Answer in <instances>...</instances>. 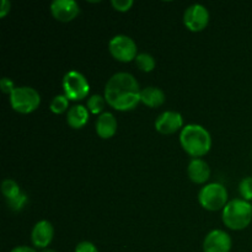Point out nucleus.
<instances>
[{"label":"nucleus","instance_id":"nucleus-1","mask_svg":"<svg viewBox=\"0 0 252 252\" xmlns=\"http://www.w3.org/2000/svg\"><path fill=\"white\" fill-rule=\"evenodd\" d=\"M140 91L139 84L132 74L120 71L107 80L103 96L115 110L129 111L140 102Z\"/></svg>","mask_w":252,"mask_h":252},{"label":"nucleus","instance_id":"nucleus-2","mask_svg":"<svg viewBox=\"0 0 252 252\" xmlns=\"http://www.w3.org/2000/svg\"><path fill=\"white\" fill-rule=\"evenodd\" d=\"M180 143L187 154L193 158H199L211 150L212 137L211 133L203 126L189 123L181 129Z\"/></svg>","mask_w":252,"mask_h":252},{"label":"nucleus","instance_id":"nucleus-3","mask_svg":"<svg viewBox=\"0 0 252 252\" xmlns=\"http://www.w3.org/2000/svg\"><path fill=\"white\" fill-rule=\"evenodd\" d=\"M223 223L233 230L248 228L252 220V206L243 198H234L223 208Z\"/></svg>","mask_w":252,"mask_h":252},{"label":"nucleus","instance_id":"nucleus-4","mask_svg":"<svg viewBox=\"0 0 252 252\" xmlns=\"http://www.w3.org/2000/svg\"><path fill=\"white\" fill-rule=\"evenodd\" d=\"M10 103L16 112L27 115L38 108L41 95L31 86H17L10 95Z\"/></svg>","mask_w":252,"mask_h":252},{"label":"nucleus","instance_id":"nucleus-5","mask_svg":"<svg viewBox=\"0 0 252 252\" xmlns=\"http://www.w3.org/2000/svg\"><path fill=\"white\" fill-rule=\"evenodd\" d=\"M198 202L207 211H219L228 203V191L218 182L207 184L199 189Z\"/></svg>","mask_w":252,"mask_h":252},{"label":"nucleus","instance_id":"nucleus-6","mask_svg":"<svg viewBox=\"0 0 252 252\" xmlns=\"http://www.w3.org/2000/svg\"><path fill=\"white\" fill-rule=\"evenodd\" d=\"M62 84H63L64 95L69 100H83L89 95V91H90V84L86 80L84 74L78 70L66 71L65 75L63 76Z\"/></svg>","mask_w":252,"mask_h":252},{"label":"nucleus","instance_id":"nucleus-7","mask_svg":"<svg viewBox=\"0 0 252 252\" xmlns=\"http://www.w3.org/2000/svg\"><path fill=\"white\" fill-rule=\"evenodd\" d=\"M111 56L120 62H132L137 58L138 48L134 39L127 34H116L108 42Z\"/></svg>","mask_w":252,"mask_h":252},{"label":"nucleus","instance_id":"nucleus-8","mask_svg":"<svg viewBox=\"0 0 252 252\" xmlns=\"http://www.w3.org/2000/svg\"><path fill=\"white\" fill-rule=\"evenodd\" d=\"M209 22V11L204 5L192 4L185 10L184 24L189 31L199 32L203 31Z\"/></svg>","mask_w":252,"mask_h":252},{"label":"nucleus","instance_id":"nucleus-9","mask_svg":"<svg viewBox=\"0 0 252 252\" xmlns=\"http://www.w3.org/2000/svg\"><path fill=\"white\" fill-rule=\"evenodd\" d=\"M230 235L221 229H214L209 231L203 240V252H230Z\"/></svg>","mask_w":252,"mask_h":252},{"label":"nucleus","instance_id":"nucleus-10","mask_svg":"<svg viewBox=\"0 0 252 252\" xmlns=\"http://www.w3.org/2000/svg\"><path fill=\"white\" fill-rule=\"evenodd\" d=\"M184 127V117L177 111H165L155 120V129L161 134H172Z\"/></svg>","mask_w":252,"mask_h":252},{"label":"nucleus","instance_id":"nucleus-11","mask_svg":"<svg viewBox=\"0 0 252 252\" xmlns=\"http://www.w3.org/2000/svg\"><path fill=\"white\" fill-rule=\"evenodd\" d=\"M51 12L58 21L69 22L78 16L80 7L75 0H53L51 2Z\"/></svg>","mask_w":252,"mask_h":252},{"label":"nucleus","instance_id":"nucleus-12","mask_svg":"<svg viewBox=\"0 0 252 252\" xmlns=\"http://www.w3.org/2000/svg\"><path fill=\"white\" fill-rule=\"evenodd\" d=\"M54 236V229L53 225L49 223L48 220H39L34 224L31 231V240L32 244L36 246L37 249L48 248L49 244L52 243Z\"/></svg>","mask_w":252,"mask_h":252},{"label":"nucleus","instance_id":"nucleus-13","mask_svg":"<svg viewBox=\"0 0 252 252\" xmlns=\"http://www.w3.org/2000/svg\"><path fill=\"white\" fill-rule=\"evenodd\" d=\"M187 174L194 184H204L211 177V167L206 160L201 158H193L189 162Z\"/></svg>","mask_w":252,"mask_h":252},{"label":"nucleus","instance_id":"nucleus-14","mask_svg":"<svg viewBox=\"0 0 252 252\" xmlns=\"http://www.w3.org/2000/svg\"><path fill=\"white\" fill-rule=\"evenodd\" d=\"M118 123L115 115L111 112H103L96 120V133L102 139H110L117 132Z\"/></svg>","mask_w":252,"mask_h":252},{"label":"nucleus","instance_id":"nucleus-15","mask_svg":"<svg viewBox=\"0 0 252 252\" xmlns=\"http://www.w3.org/2000/svg\"><path fill=\"white\" fill-rule=\"evenodd\" d=\"M89 112L90 111L84 105H74L71 106L66 113V122L74 129H80L88 123Z\"/></svg>","mask_w":252,"mask_h":252},{"label":"nucleus","instance_id":"nucleus-16","mask_svg":"<svg viewBox=\"0 0 252 252\" xmlns=\"http://www.w3.org/2000/svg\"><path fill=\"white\" fill-rule=\"evenodd\" d=\"M140 102L148 107H159L165 102V93L158 86H147L140 91Z\"/></svg>","mask_w":252,"mask_h":252},{"label":"nucleus","instance_id":"nucleus-17","mask_svg":"<svg viewBox=\"0 0 252 252\" xmlns=\"http://www.w3.org/2000/svg\"><path fill=\"white\" fill-rule=\"evenodd\" d=\"M135 64H137L138 68L142 71H145V73H150L155 69V65H157V62H155V58L150 53H147V52H142V53H138L137 58L134 59Z\"/></svg>","mask_w":252,"mask_h":252},{"label":"nucleus","instance_id":"nucleus-18","mask_svg":"<svg viewBox=\"0 0 252 252\" xmlns=\"http://www.w3.org/2000/svg\"><path fill=\"white\" fill-rule=\"evenodd\" d=\"M1 192L5 196V198H6V201H9V199H12L19 196L22 191L20 189V186L17 185L16 181L11 179H6L1 184Z\"/></svg>","mask_w":252,"mask_h":252},{"label":"nucleus","instance_id":"nucleus-19","mask_svg":"<svg viewBox=\"0 0 252 252\" xmlns=\"http://www.w3.org/2000/svg\"><path fill=\"white\" fill-rule=\"evenodd\" d=\"M106 98L105 96H101L98 94L91 95L88 100V110L94 115H98V113H103V108H105Z\"/></svg>","mask_w":252,"mask_h":252},{"label":"nucleus","instance_id":"nucleus-20","mask_svg":"<svg viewBox=\"0 0 252 252\" xmlns=\"http://www.w3.org/2000/svg\"><path fill=\"white\" fill-rule=\"evenodd\" d=\"M69 106V98L65 95H56L52 98L51 103H49V108L53 113H63L68 110Z\"/></svg>","mask_w":252,"mask_h":252},{"label":"nucleus","instance_id":"nucleus-21","mask_svg":"<svg viewBox=\"0 0 252 252\" xmlns=\"http://www.w3.org/2000/svg\"><path fill=\"white\" fill-rule=\"evenodd\" d=\"M239 192L245 201L252 199V177H244L239 184Z\"/></svg>","mask_w":252,"mask_h":252},{"label":"nucleus","instance_id":"nucleus-22","mask_svg":"<svg viewBox=\"0 0 252 252\" xmlns=\"http://www.w3.org/2000/svg\"><path fill=\"white\" fill-rule=\"evenodd\" d=\"M6 203H7V207H9L11 211H15V212L21 211V209L25 207V204L27 203V194L25 193V192H21L17 197L6 201Z\"/></svg>","mask_w":252,"mask_h":252},{"label":"nucleus","instance_id":"nucleus-23","mask_svg":"<svg viewBox=\"0 0 252 252\" xmlns=\"http://www.w3.org/2000/svg\"><path fill=\"white\" fill-rule=\"evenodd\" d=\"M111 4H112V6L115 7L117 11L126 12L128 11V10H130V7L133 6L134 1H133V0H112Z\"/></svg>","mask_w":252,"mask_h":252},{"label":"nucleus","instance_id":"nucleus-24","mask_svg":"<svg viewBox=\"0 0 252 252\" xmlns=\"http://www.w3.org/2000/svg\"><path fill=\"white\" fill-rule=\"evenodd\" d=\"M0 89H1L2 93L11 95V93L16 89V86H15L14 81H12L11 79L4 76V78H1V80H0Z\"/></svg>","mask_w":252,"mask_h":252},{"label":"nucleus","instance_id":"nucleus-25","mask_svg":"<svg viewBox=\"0 0 252 252\" xmlns=\"http://www.w3.org/2000/svg\"><path fill=\"white\" fill-rule=\"evenodd\" d=\"M74 252H98V250L91 241H81L75 246Z\"/></svg>","mask_w":252,"mask_h":252},{"label":"nucleus","instance_id":"nucleus-26","mask_svg":"<svg viewBox=\"0 0 252 252\" xmlns=\"http://www.w3.org/2000/svg\"><path fill=\"white\" fill-rule=\"evenodd\" d=\"M11 9V2L7 0H1L0 2V17H5L10 12Z\"/></svg>","mask_w":252,"mask_h":252},{"label":"nucleus","instance_id":"nucleus-27","mask_svg":"<svg viewBox=\"0 0 252 252\" xmlns=\"http://www.w3.org/2000/svg\"><path fill=\"white\" fill-rule=\"evenodd\" d=\"M10 252H37L34 249L30 248V246H16L12 249Z\"/></svg>","mask_w":252,"mask_h":252},{"label":"nucleus","instance_id":"nucleus-28","mask_svg":"<svg viewBox=\"0 0 252 252\" xmlns=\"http://www.w3.org/2000/svg\"><path fill=\"white\" fill-rule=\"evenodd\" d=\"M39 252H57V251L53 250V249H48V248H47V249H43V250H41Z\"/></svg>","mask_w":252,"mask_h":252},{"label":"nucleus","instance_id":"nucleus-29","mask_svg":"<svg viewBox=\"0 0 252 252\" xmlns=\"http://www.w3.org/2000/svg\"><path fill=\"white\" fill-rule=\"evenodd\" d=\"M251 206H252V204H251Z\"/></svg>","mask_w":252,"mask_h":252}]
</instances>
